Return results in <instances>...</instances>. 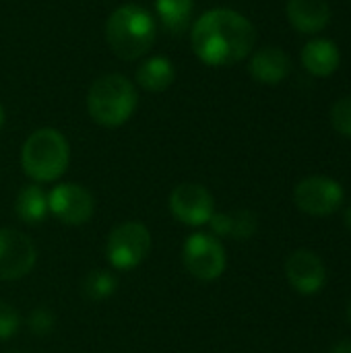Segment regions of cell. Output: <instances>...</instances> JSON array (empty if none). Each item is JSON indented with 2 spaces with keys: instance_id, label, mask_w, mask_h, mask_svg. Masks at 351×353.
Segmentation results:
<instances>
[{
  "instance_id": "6da1fadb",
  "label": "cell",
  "mask_w": 351,
  "mask_h": 353,
  "mask_svg": "<svg viewBox=\"0 0 351 353\" xmlns=\"http://www.w3.org/2000/svg\"><path fill=\"white\" fill-rule=\"evenodd\" d=\"M190 41L197 58L207 66H232L250 56L257 31L242 12L211 8L194 21Z\"/></svg>"
},
{
  "instance_id": "7a4b0ae2",
  "label": "cell",
  "mask_w": 351,
  "mask_h": 353,
  "mask_svg": "<svg viewBox=\"0 0 351 353\" xmlns=\"http://www.w3.org/2000/svg\"><path fill=\"white\" fill-rule=\"evenodd\" d=\"M153 14L139 4L118 6L106 21V39L120 60H139L155 41Z\"/></svg>"
},
{
  "instance_id": "3957f363",
  "label": "cell",
  "mask_w": 351,
  "mask_h": 353,
  "mask_svg": "<svg viewBox=\"0 0 351 353\" xmlns=\"http://www.w3.org/2000/svg\"><path fill=\"white\" fill-rule=\"evenodd\" d=\"M139 103L134 83L118 72H110L93 81L87 93V112L91 120L103 128H118L130 120Z\"/></svg>"
},
{
  "instance_id": "277c9868",
  "label": "cell",
  "mask_w": 351,
  "mask_h": 353,
  "mask_svg": "<svg viewBox=\"0 0 351 353\" xmlns=\"http://www.w3.org/2000/svg\"><path fill=\"white\" fill-rule=\"evenodd\" d=\"M68 161H70L68 141L56 128H37L23 143L21 149L23 172L39 184L56 182L66 172Z\"/></svg>"
},
{
  "instance_id": "5b68a950",
  "label": "cell",
  "mask_w": 351,
  "mask_h": 353,
  "mask_svg": "<svg viewBox=\"0 0 351 353\" xmlns=\"http://www.w3.org/2000/svg\"><path fill=\"white\" fill-rule=\"evenodd\" d=\"M151 250V234L141 221H124L116 225L106 240V256L116 271L139 267Z\"/></svg>"
},
{
  "instance_id": "8992f818",
  "label": "cell",
  "mask_w": 351,
  "mask_h": 353,
  "mask_svg": "<svg viewBox=\"0 0 351 353\" xmlns=\"http://www.w3.org/2000/svg\"><path fill=\"white\" fill-rule=\"evenodd\" d=\"M182 263L186 271L201 281H215L223 275L228 259L223 244L213 234L197 232L182 246Z\"/></svg>"
},
{
  "instance_id": "52a82bcc",
  "label": "cell",
  "mask_w": 351,
  "mask_h": 353,
  "mask_svg": "<svg viewBox=\"0 0 351 353\" xmlns=\"http://www.w3.org/2000/svg\"><path fill=\"white\" fill-rule=\"evenodd\" d=\"M294 201L300 211L323 217L335 213L341 203H343V188L339 182L327 176H308L304 178L296 190H294Z\"/></svg>"
},
{
  "instance_id": "ba28073f",
  "label": "cell",
  "mask_w": 351,
  "mask_h": 353,
  "mask_svg": "<svg viewBox=\"0 0 351 353\" xmlns=\"http://www.w3.org/2000/svg\"><path fill=\"white\" fill-rule=\"evenodd\" d=\"M48 209L58 221L66 225H83L93 217L95 201L85 186L64 182L50 190Z\"/></svg>"
},
{
  "instance_id": "9c48e42d",
  "label": "cell",
  "mask_w": 351,
  "mask_h": 353,
  "mask_svg": "<svg viewBox=\"0 0 351 353\" xmlns=\"http://www.w3.org/2000/svg\"><path fill=\"white\" fill-rule=\"evenodd\" d=\"M35 261V244L23 232L0 228V281H17L25 277Z\"/></svg>"
},
{
  "instance_id": "30bf717a",
  "label": "cell",
  "mask_w": 351,
  "mask_h": 353,
  "mask_svg": "<svg viewBox=\"0 0 351 353\" xmlns=\"http://www.w3.org/2000/svg\"><path fill=\"white\" fill-rule=\"evenodd\" d=\"M170 211L184 225H205L215 213L213 194L201 184H178L170 194Z\"/></svg>"
},
{
  "instance_id": "8fae6325",
  "label": "cell",
  "mask_w": 351,
  "mask_h": 353,
  "mask_svg": "<svg viewBox=\"0 0 351 353\" xmlns=\"http://www.w3.org/2000/svg\"><path fill=\"white\" fill-rule=\"evenodd\" d=\"M285 277L296 292L310 296L325 285L327 269L312 250H296L285 261Z\"/></svg>"
},
{
  "instance_id": "7c38bea8",
  "label": "cell",
  "mask_w": 351,
  "mask_h": 353,
  "mask_svg": "<svg viewBox=\"0 0 351 353\" xmlns=\"http://www.w3.org/2000/svg\"><path fill=\"white\" fill-rule=\"evenodd\" d=\"M288 21L306 35L321 33L331 23V6L327 0H288Z\"/></svg>"
},
{
  "instance_id": "4fadbf2b",
  "label": "cell",
  "mask_w": 351,
  "mask_h": 353,
  "mask_svg": "<svg viewBox=\"0 0 351 353\" xmlns=\"http://www.w3.org/2000/svg\"><path fill=\"white\" fill-rule=\"evenodd\" d=\"M290 56L277 46H265L257 50L248 64L252 79L263 85H279L290 74Z\"/></svg>"
},
{
  "instance_id": "5bb4252c",
  "label": "cell",
  "mask_w": 351,
  "mask_h": 353,
  "mask_svg": "<svg viewBox=\"0 0 351 353\" xmlns=\"http://www.w3.org/2000/svg\"><path fill=\"white\" fill-rule=\"evenodd\" d=\"M341 54L335 41L327 37L310 39L302 48V64L314 77H329L339 68Z\"/></svg>"
},
{
  "instance_id": "9a60e30c",
  "label": "cell",
  "mask_w": 351,
  "mask_h": 353,
  "mask_svg": "<svg viewBox=\"0 0 351 353\" xmlns=\"http://www.w3.org/2000/svg\"><path fill=\"white\" fill-rule=\"evenodd\" d=\"M209 228L215 238H234V240H248L254 236L259 228V219L252 211L240 209L232 213H213L209 219Z\"/></svg>"
},
{
  "instance_id": "2e32d148",
  "label": "cell",
  "mask_w": 351,
  "mask_h": 353,
  "mask_svg": "<svg viewBox=\"0 0 351 353\" xmlns=\"http://www.w3.org/2000/svg\"><path fill=\"white\" fill-rule=\"evenodd\" d=\"M174 79H176V68L172 60L166 56H151L143 60L134 72L137 85H141L145 91H151V93L166 91L168 87H172Z\"/></svg>"
},
{
  "instance_id": "e0dca14e",
  "label": "cell",
  "mask_w": 351,
  "mask_h": 353,
  "mask_svg": "<svg viewBox=\"0 0 351 353\" xmlns=\"http://www.w3.org/2000/svg\"><path fill=\"white\" fill-rule=\"evenodd\" d=\"M14 213L17 217L27 223V225H37L41 223L50 209H48V194L43 192L41 186L37 184H27L19 190L14 199Z\"/></svg>"
},
{
  "instance_id": "ac0fdd59",
  "label": "cell",
  "mask_w": 351,
  "mask_h": 353,
  "mask_svg": "<svg viewBox=\"0 0 351 353\" xmlns=\"http://www.w3.org/2000/svg\"><path fill=\"white\" fill-rule=\"evenodd\" d=\"M194 10V0H155V12L172 35H180L188 29Z\"/></svg>"
},
{
  "instance_id": "d6986e66",
  "label": "cell",
  "mask_w": 351,
  "mask_h": 353,
  "mask_svg": "<svg viewBox=\"0 0 351 353\" xmlns=\"http://www.w3.org/2000/svg\"><path fill=\"white\" fill-rule=\"evenodd\" d=\"M116 288H118L116 275L108 269H91L81 281V292L91 302L110 298L116 292Z\"/></svg>"
},
{
  "instance_id": "ffe728a7",
  "label": "cell",
  "mask_w": 351,
  "mask_h": 353,
  "mask_svg": "<svg viewBox=\"0 0 351 353\" xmlns=\"http://www.w3.org/2000/svg\"><path fill=\"white\" fill-rule=\"evenodd\" d=\"M19 327H21V314L17 312V308H12L8 302L0 300V339L6 341V339L14 337Z\"/></svg>"
},
{
  "instance_id": "44dd1931",
  "label": "cell",
  "mask_w": 351,
  "mask_h": 353,
  "mask_svg": "<svg viewBox=\"0 0 351 353\" xmlns=\"http://www.w3.org/2000/svg\"><path fill=\"white\" fill-rule=\"evenodd\" d=\"M54 325H56V319L48 308H35L27 319L29 331L37 337H46L54 329Z\"/></svg>"
},
{
  "instance_id": "7402d4cb",
  "label": "cell",
  "mask_w": 351,
  "mask_h": 353,
  "mask_svg": "<svg viewBox=\"0 0 351 353\" xmlns=\"http://www.w3.org/2000/svg\"><path fill=\"white\" fill-rule=\"evenodd\" d=\"M331 122L335 130H339L345 137H351V97H343L335 101L331 110Z\"/></svg>"
},
{
  "instance_id": "603a6c76",
  "label": "cell",
  "mask_w": 351,
  "mask_h": 353,
  "mask_svg": "<svg viewBox=\"0 0 351 353\" xmlns=\"http://www.w3.org/2000/svg\"><path fill=\"white\" fill-rule=\"evenodd\" d=\"M331 353H351V341L350 339H345V341H339L333 350H331Z\"/></svg>"
},
{
  "instance_id": "cb8c5ba5",
  "label": "cell",
  "mask_w": 351,
  "mask_h": 353,
  "mask_svg": "<svg viewBox=\"0 0 351 353\" xmlns=\"http://www.w3.org/2000/svg\"><path fill=\"white\" fill-rule=\"evenodd\" d=\"M4 120H6V114H4V105L0 103V128L4 126Z\"/></svg>"
},
{
  "instance_id": "d4e9b609",
  "label": "cell",
  "mask_w": 351,
  "mask_h": 353,
  "mask_svg": "<svg viewBox=\"0 0 351 353\" xmlns=\"http://www.w3.org/2000/svg\"><path fill=\"white\" fill-rule=\"evenodd\" d=\"M345 223H348V228H351V205L348 207V211H345Z\"/></svg>"
},
{
  "instance_id": "484cf974",
  "label": "cell",
  "mask_w": 351,
  "mask_h": 353,
  "mask_svg": "<svg viewBox=\"0 0 351 353\" xmlns=\"http://www.w3.org/2000/svg\"><path fill=\"white\" fill-rule=\"evenodd\" d=\"M348 314H350V321H351V304H350V310H348Z\"/></svg>"
},
{
  "instance_id": "4316f807",
  "label": "cell",
  "mask_w": 351,
  "mask_h": 353,
  "mask_svg": "<svg viewBox=\"0 0 351 353\" xmlns=\"http://www.w3.org/2000/svg\"><path fill=\"white\" fill-rule=\"evenodd\" d=\"M4 353H23V352H4Z\"/></svg>"
}]
</instances>
